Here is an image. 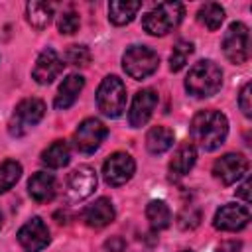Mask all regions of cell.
Returning <instances> with one entry per match:
<instances>
[{
    "mask_svg": "<svg viewBox=\"0 0 252 252\" xmlns=\"http://www.w3.org/2000/svg\"><path fill=\"white\" fill-rule=\"evenodd\" d=\"M134 171H136V163L132 156L126 152H114L102 165V177L112 187H118L130 181Z\"/></svg>",
    "mask_w": 252,
    "mask_h": 252,
    "instance_id": "cell-10",
    "label": "cell"
},
{
    "mask_svg": "<svg viewBox=\"0 0 252 252\" xmlns=\"http://www.w3.org/2000/svg\"><path fill=\"white\" fill-rule=\"evenodd\" d=\"M22 177V163L16 159H6L0 163V193L12 189Z\"/></svg>",
    "mask_w": 252,
    "mask_h": 252,
    "instance_id": "cell-26",
    "label": "cell"
},
{
    "mask_svg": "<svg viewBox=\"0 0 252 252\" xmlns=\"http://www.w3.org/2000/svg\"><path fill=\"white\" fill-rule=\"evenodd\" d=\"M0 228H2V215H0Z\"/></svg>",
    "mask_w": 252,
    "mask_h": 252,
    "instance_id": "cell-35",
    "label": "cell"
},
{
    "mask_svg": "<svg viewBox=\"0 0 252 252\" xmlns=\"http://www.w3.org/2000/svg\"><path fill=\"white\" fill-rule=\"evenodd\" d=\"M156 104H158V93L154 89H142V91H138L136 96H134V100H132V104H130V110H128V122H130V126L132 128H142L150 120Z\"/></svg>",
    "mask_w": 252,
    "mask_h": 252,
    "instance_id": "cell-15",
    "label": "cell"
},
{
    "mask_svg": "<svg viewBox=\"0 0 252 252\" xmlns=\"http://www.w3.org/2000/svg\"><path fill=\"white\" fill-rule=\"evenodd\" d=\"M213 173L222 185H232L248 173V159L242 154H224L213 163Z\"/></svg>",
    "mask_w": 252,
    "mask_h": 252,
    "instance_id": "cell-11",
    "label": "cell"
},
{
    "mask_svg": "<svg viewBox=\"0 0 252 252\" xmlns=\"http://www.w3.org/2000/svg\"><path fill=\"white\" fill-rule=\"evenodd\" d=\"M53 16V4L47 2H28L26 4V18L35 30H43L49 26Z\"/></svg>",
    "mask_w": 252,
    "mask_h": 252,
    "instance_id": "cell-24",
    "label": "cell"
},
{
    "mask_svg": "<svg viewBox=\"0 0 252 252\" xmlns=\"http://www.w3.org/2000/svg\"><path fill=\"white\" fill-rule=\"evenodd\" d=\"M197 20H199L207 30L215 32V30L220 28V24H222V20H224V10H222V6L217 4V2H207V4H203V6L199 8Z\"/></svg>",
    "mask_w": 252,
    "mask_h": 252,
    "instance_id": "cell-25",
    "label": "cell"
},
{
    "mask_svg": "<svg viewBox=\"0 0 252 252\" xmlns=\"http://www.w3.org/2000/svg\"><path fill=\"white\" fill-rule=\"evenodd\" d=\"M191 53H193V43L191 41H185V39H179L175 43L171 55H169V69L173 73L181 71L185 67V63H187V59H189Z\"/></svg>",
    "mask_w": 252,
    "mask_h": 252,
    "instance_id": "cell-27",
    "label": "cell"
},
{
    "mask_svg": "<svg viewBox=\"0 0 252 252\" xmlns=\"http://www.w3.org/2000/svg\"><path fill=\"white\" fill-rule=\"evenodd\" d=\"M142 8V2H124V0H112L108 4V20L114 26H126L130 24L138 10Z\"/></svg>",
    "mask_w": 252,
    "mask_h": 252,
    "instance_id": "cell-22",
    "label": "cell"
},
{
    "mask_svg": "<svg viewBox=\"0 0 252 252\" xmlns=\"http://www.w3.org/2000/svg\"><path fill=\"white\" fill-rule=\"evenodd\" d=\"M45 114V104L43 100L35 98V96H30V98H24L16 104L14 108V116L10 120V134L12 136H22L26 134L28 128L35 126Z\"/></svg>",
    "mask_w": 252,
    "mask_h": 252,
    "instance_id": "cell-7",
    "label": "cell"
},
{
    "mask_svg": "<svg viewBox=\"0 0 252 252\" xmlns=\"http://www.w3.org/2000/svg\"><path fill=\"white\" fill-rule=\"evenodd\" d=\"M248 47H250V33L248 28L242 22H232L228 26V30L222 35V53L224 57L234 63L240 65L248 59Z\"/></svg>",
    "mask_w": 252,
    "mask_h": 252,
    "instance_id": "cell-6",
    "label": "cell"
},
{
    "mask_svg": "<svg viewBox=\"0 0 252 252\" xmlns=\"http://www.w3.org/2000/svg\"><path fill=\"white\" fill-rule=\"evenodd\" d=\"M181 252H193V250H181Z\"/></svg>",
    "mask_w": 252,
    "mask_h": 252,
    "instance_id": "cell-36",
    "label": "cell"
},
{
    "mask_svg": "<svg viewBox=\"0 0 252 252\" xmlns=\"http://www.w3.org/2000/svg\"><path fill=\"white\" fill-rule=\"evenodd\" d=\"M79 26H81V20H79V16L75 12H63L59 16V20H57V30L61 33H65V35L75 33L79 30Z\"/></svg>",
    "mask_w": 252,
    "mask_h": 252,
    "instance_id": "cell-30",
    "label": "cell"
},
{
    "mask_svg": "<svg viewBox=\"0 0 252 252\" xmlns=\"http://www.w3.org/2000/svg\"><path fill=\"white\" fill-rule=\"evenodd\" d=\"M69 159H71V152H69V144L65 140H55L41 152V163L51 169L65 167L69 163Z\"/></svg>",
    "mask_w": 252,
    "mask_h": 252,
    "instance_id": "cell-21",
    "label": "cell"
},
{
    "mask_svg": "<svg viewBox=\"0 0 252 252\" xmlns=\"http://www.w3.org/2000/svg\"><path fill=\"white\" fill-rule=\"evenodd\" d=\"M240 248H242L240 240H224L217 246V252H238Z\"/></svg>",
    "mask_w": 252,
    "mask_h": 252,
    "instance_id": "cell-33",
    "label": "cell"
},
{
    "mask_svg": "<svg viewBox=\"0 0 252 252\" xmlns=\"http://www.w3.org/2000/svg\"><path fill=\"white\" fill-rule=\"evenodd\" d=\"M96 189V171L91 165H79L73 169L65 183V195L71 203L91 197Z\"/></svg>",
    "mask_w": 252,
    "mask_h": 252,
    "instance_id": "cell-9",
    "label": "cell"
},
{
    "mask_svg": "<svg viewBox=\"0 0 252 252\" xmlns=\"http://www.w3.org/2000/svg\"><path fill=\"white\" fill-rule=\"evenodd\" d=\"M49 240V228L39 217H32L18 230V242L26 252H41Z\"/></svg>",
    "mask_w": 252,
    "mask_h": 252,
    "instance_id": "cell-12",
    "label": "cell"
},
{
    "mask_svg": "<svg viewBox=\"0 0 252 252\" xmlns=\"http://www.w3.org/2000/svg\"><path fill=\"white\" fill-rule=\"evenodd\" d=\"M63 71V61L61 57L57 55L55 49L47 47L43 49L37 59H35V65H33V71H32V77L35 79V83L39 85H49L53 83Z\"/></svg>",
    "mask_w": 252,
    "mask_h": 252,
    "instance_id": "cell-14",
    "label": "cell"
},
{
    "mask_svg": "<svg viewBox=\"0 0 252 252\" xmlns=\"http://www.w3.org/2000/svg\"><path fill=\"white\" fill-rule=\"evenodd\" d=\"M236 195H238L244 203H250V179H244V183L236 189Z\"/></svg>",
    "mask_w": 252,
    "mask_h": 252,
    "instance_id": "cell-34",
    "label": "cell"
},
{
    "mask_svg": "<svg viewBox=\"0 0 252 252\" xmlns=\"http://www.w3.org/2000/svg\"><path fill=\"white\" fill-rule=\"evenodd\" d=\"M252 93V85L250 83H244V87H242V91H240V94H238V106H240V110H242V114L244 116H252V104H250V94Z\"/></svg>",
    "mask_w": 252,
    "mask_h": 252,
    "instance_id": "cell-31",
    "label": "cell"
},
{
    "mask_svg": "<svg viewBox=\"0 0 252 252\" xmlns=\"http://www.w3.org/2000/svg\"><path fill=\"white\" fill-rule=\"evenodd\" d=\"M57 191V183L55 177L47 171H37L30 177L28 181V193L35 203H47L55 197Z\"/></svg>",
    "mask_w": 252,
    "mask_h": 252,
    "instance_id": "cell-16",
    "label": "cell"
},
{
    "mask_svg": "<svg viewBox=\"0 0 252 252\" xmlns=\"http://www.w3.org/2000/svg\"><path fill=\"white\" fill-rule=\"evenodd\" d=\"M197 161V150L193 142H183L173 152V158L169 159V171L173 175H185L193 169Z\"/></svg>",
    "mask_w": 252,
    "mask_h": 252,
    "instance_id": "cell-19",
    "label": "cell"
},
{
    "mask_svg": "<svg viewBox=\"0 0 252 252\" xmlns=\"http://www.w3.org/2000/svg\"><path fill=\"white\" fill-rule=\"evenodd\" d=\"M189 132L191 140L203 152H213L224 144L228 136V120L220 110H199L191 120Z\"/></svg>",
    "mask_w": 252,
    "mask_h": 252,
    "instance_id": "cell-1",
    "label": "cell"
},
{
    "mask_svg": "<svg viewBox=\"0 0 252 252\" xmlns=\"http://www.w3.org/2000/svg\"><path fill=\"white\" fill-rule=\"evenodd\" d=\"M250 220V211L246 205H236V203H226L222 205L213 219V226L217 230L224 232H236L242 230Z\"/></svg>",
    "mask_w": 252,
    "mask_h": 252,
    "instance_id": "cell-13",
    "label": "cell"
},
{
    "mask_svg": "<svg viewBox=\"0 0 252 252\" xmlns=\"http://www.w3.org/2000/svg\"><path fill=\"white\" fill-rule=\"evenodd\" d=\"M183 18V4L179 2H161L158 6H154L144 18H142V26L150 35H165L169 33L173 28L179 26Z\"/></svg>",
    "mask_w": 252,
    "mask_h": 252,
    "instance_id": "cell-3",
    "label": "cell"
},
{
    "mask_svg": "<svg viewBox=\"0 0 252 252\" xmlns=\"http://www.w3.org/2000/svg\"><path fill=\"white\" fill-rule=\"evenodd\" d=\"M106 134H108V130L98 118H85L77 126L73 142H75V148L81 154H93V152H96L100 148V144L104 142Z\"/></svg>",
    "mask_w": 252,
    "mask_h": 252,
    "instance_id": "cell-8",
    "label": "cell"
},
{
    "mask_svg": "<svg viewBox=\"0 0 252 252\" xmlns=\"http://www.w3.org/2000/svg\"><path fill=\"white\" fill-rule=\"evenodd\" d=\"M220 85H222V71L211 59L197 61L189 69V75L185 79L187 93L193 94V96H197V98L213 96L220 89Z\"/></svg>",
    "mask_w": 252,
    "mask_h": 252,
    "instance_id": "cell-2",
    "label": "cell"
},
{
    "mask_svg": "<svg viewBox=\"0 0 252 252\" xmlns=\"http://www.w3.org/2000/svg\"><path fill=\"white\" fill-rule=\"evenodd\" d=\"M65 59L75 67H87L91 63V51L87 45H69L65 51Z\"/></svg>",
    "mask_w": 252,
    "mask_h": 252,
    "instance_id": "cell-28",
    "label": "cell"
},
{
    "mask_svg": "<svg viewBox=\"0 0 252 252\" xmlns=\"http://www.w3.org/2000/svg\"><path fill=\"white\" fill-rule=\"evenodd\" d=\"M146 219L154 230H163L171 224V211H169L165 201L154 199L146 207Z\"/></svg>",
    "mask_w": 252,
    "mask_h": 252,
    "instance_id": "cell-23",
    "label": "cell"
},
{
    "mask_svg": "<svg viewBox=\"0 0 252 252\" xmlns=\"http://www.w3.org/2000/svg\"><path fill=\"white\" fill-rule=\"evenodd\" d=\"M104 246H106L108 252H124L126 242H124L122 236H110V238L104 242Z\"/></svg>",
    "mask_w": 252,
    "mask_h": 252,
    "instance_id": "cell-32",
    "label": "cell"
},
{
    "mask_svg": "<svg viewBox=\"0 0 252 252\" xmlns=\"http://www.w3.org/2000/svg\"><path fill=\"white\" fill-rule=\"evenodd\" d=\"M96 106L108 118H118L126 108V87L116 75H108L96 89Z\"/></svg>",
    "mask_w": 252,
    "mask_h": 252,
    "instance_id": "cell-4",
    "label": "cell"
},
{
    "mask_svg": "<svg viewBox=\"0 0 252 252\" xmlns=\"http://www.w3.org/2000/svg\"><path fill=\"white\" fill-rule=\"evenodd\" d=\"M173 140H175V134L171 128L167 126H152L146 134V148L150 154L154 156H159L163 152H167L171 146H173Z\"/></svg>",
    "mask_w": 252,
    "mask_h": 252,
    "instance_id": "cell-20",
    "label": "cell"
},
{
    "mask_svg": "<svg viewBox=\"0 0 252 252\" xmlns=\"http://www.w3.org/2000/svg\"><path fill=\"white\" fill-rule=\"evenodd\" d=\"M114 215H116V213H114V207H112L110 199L100 197V199H96L91 207H87L83 219H85V222H87L91 228H104L106 224H110V222L114 220Z\"/></svg>",
    "mask_w": 252,
    "mask_h": 252,
    "instance_id": "cell-17",
    "label": "cell"
},
{
    "mask_svg": "<svg viewBox=\"0 0 252 252\" xmlns=\"http://www.w3.org/2000/svg\"><path fill=\"white\" fill-rule=\"evenodd\" d=\"M201 222V211L195 205H187L179 215H177V224L183 230H193Z\"/></svg>",
    "mask_w": 252,
    "mask_h": 252,
    "instance_id": "cell-29",
    "label": "cell"
},
{
    "mask_svg": "<svg viewBox=\"0 0 252 252\" xmlns=\"http://www.w3.org/2000/svg\"><path fill=\"white\" fill-rule=\"evenodd\" d=\"M159 65L158 53L148 45H130L122 55V69L136 81L150 77Z\"/></svg>",
    "mask_w": 252,
    "mask_h": 252,
    "instance_id": "cell-5",
    "label": "cell"
},
{
    "mask_svg": "<svg viewBox=\"0 0 252 252\" xmlns=\"http://www.w3.org/2000/svg\"><path fill=\"white\" fill-rule=\"evenodd\" d=\"M83 87H85V79H83L81 75H75V73H73V75H69L67 79H63V83H61V87H59V91H57V96H55V100H53L55 108H57V110H67L69 106H73L75 100L79 98Z\"/></svg>",
    "mask_w": 252,
    "mask_h": 252,
    "instance_id": "cell-18",
    "label": "cell"
}]
</instances>
